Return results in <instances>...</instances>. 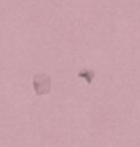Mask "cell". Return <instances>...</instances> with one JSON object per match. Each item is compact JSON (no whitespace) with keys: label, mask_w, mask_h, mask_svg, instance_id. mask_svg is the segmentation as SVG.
I'll list each match as a JSON object with an SVG mask.
<instances>
[{"label":"cell","mask_w":140,"mask_h":147,"mask_svg":"<svg viewBox=\"0 0 140 147\" xmlns=\"http://www.w3.org/2000/svg\"><path fill=\"white\" fill-rule=\"evenodd\" d=\"M33 87H35L36 95H47L52 89V79L46 73H36L33 78Z\"/></svg>","instance_id":"cell-1"}]
</instances>
